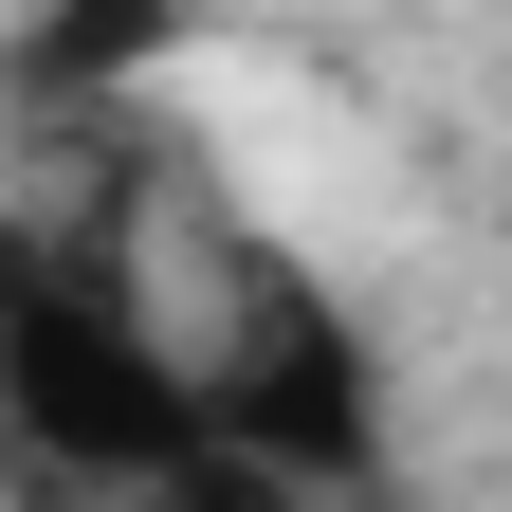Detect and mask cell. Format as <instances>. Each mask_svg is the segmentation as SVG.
<instances>
[{"instance_id":"3","label":"cell","mask_w":512,"mask_h":512,"mask_svg":"<svg viewBox=\"0 0 512 512\" xmlns=\"http://www.w3.org/2000/svg\"><path fill=\"white\" fill-rule=\"evenodd\" d=\"M165 55V0H55V19L19 37V110H92V92H128Z\"/></svg>"},{"instance_id":"1","label":"cell","mask_w":512,"mask_h":512,"mask_svg":"<svg viewBox=\"0 0 512 512\" xmlns=\"http://www.w3.org/2000/svg\"><path fill=\"white\" fill-rule=\"evenodd\" d=\"M0 421H19V458L92 476V494H183L220 458L165 311L92 256H37V238H0Z\"/></svg>"},{"instance_id":"2","label":"cell","mask_w":512,"mask_h":512,"mask_svg":"<svg viewBox=\"0 0 512 512\" xmlns=\"http://www.w3.org/2000/svg\"><path fill=\"white\" fill-rule=\"evenodd\" d=\"M183 384H202V439L256 476H311V494H348L384 458V421H366V330L330 293L293 275L275 238H220V330H165Z\"/></svg>"}]
</instances>
